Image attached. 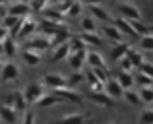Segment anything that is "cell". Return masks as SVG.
<instances>
[{
	"label": "cell",
	"mask_w": 153,
	"mask_h": 124,
	"mask_svg": "<svg viewBox=\"0 0 153 124\" xmlns=\"http://www.w3.org/2000/svg\"><path fill=\"white\" fill-rule=\"evenodd\" d=\"M118 64H120V70H126V72H132V68L136 66V64L132 62V58L128 56V54H126L124 58H120V60H118Z\"/></svg>",
	"instance_id": "74e56055"
},
{
	"label": "cell",
	"mask_w": 153,
	"mask_h": 124,
	"mask_svg": "<svg viewBox=\"0 0 153 124\" xmlns=\"http://www.w3.org/2000/svg\"><path fill=\"white\" fill-rule=\"evenodd\" d=\"M19 66L16 62L12 60H4L2 64V72H0V78H2V82H16V79H19Z\"/></svg>",
	"instance_id": "3957f363"
},
{
	"label": "cell",
	"mask_w": 153,
	"mask_h": 124,
	"mask_svg": "<svg viewBox=\"0 0 153 124\" xmlns=\"http://www.w3.org/2000/svg\"><path fill=\"white\" fill-rule=\"evenodd\" d=\"M140 122L142 124H153V109H146L140 114Z\"/></svg>",
	"instance_id": "ab89813d"
},
{
	"label": "cell",
	"mask_w": 153,
	"mask_h": 124,
	"mask_svg": "<svg viewBox=\"0 0 153 124\" xmlns=\"http://www.w3.org/2000/svg\"><path fill=\"white\" fill-rule=\"evenodd\" d=\"M51 2H58V0H51Z\"/></svg>",
	"instance_id": "7dc6e473"
},
{
	"label": "cell",
	"mask_w": 153,
	"mask_h": 124,
	"mask_svg": "<svg viewBox=\"0 0 153 124\" xmlns=\"http://www.w3.org/2000/svg\"><path fill=\"white\" fill-rule=\"evenodd\" d=\"M49 4H51V0H33V2H31V6H33L35 12H43L47 6H49Z\"/></svg>",
	"instance_id": "60d3db41"
},
{
	"label": "cell",
	"mask_w": 153,
	"mask_h": 124,
	"mask_svg": "<svg viewBox=\"0 0 153 124\" xmlns=\"http://www.w3.org/2000/svg\"><path fill=\"white\" fill-rule=\"evenodd\" d=\"M64 99L60 97V95L56 93H45L41 99L37 101V107H41V109H45V107H52V105H60Z\"/></svg>",
	"instance_id": "e0dca14e"
},
{
	"label": "cell",
	"mask_w": 153,
	"mask_h": 124,
	"mask_svg": "<svg viewBox=\"0 0 153 124\" xmlns=\"http://www.w3.org/2000/svg\"><path fill=\"white\" fill-rule=\"evenodd\" d=\"M140 95H142V99H143L146 105H153V85L140 87Z\"/></svg>",
	"instance_id": "4316f807"
},
{
	"label": "cell",
	"mask_w": 153,
	"mask_h": 124,
	"mask_svg": "<svg viewBox=\"0 0 153 124\" xmlns=\"http://www.w3.org/2000/svg\"><path fill=\"white\" fill-rule=\"evenodd\" d=\"M70 45H72V50H82V49H87V43L82 39V35H79V37H72V39H70Z\"/></svg>",
	"instance_id": "e575fe53"
},
{
	"label": "cell",
	"mask_w": 153,
	"mask_h": 124,
	"mask_svg": "<svg viewBox=\"0 0 153 124\" xmlns=\"http://www.w3.org/2000/svg\"><path fill=\"white\" fill-rule=\"evenodd\" d=\"M82 39L87 43V47H101L103 45V39L99 37L95 31H83V33H82Z\"/></svg>",
	"instance_id": "44dd1931"
},
{
	"label": "cell",
	"mask_w": 153,
	"mask_h": 124,
	"mask_svg": "<svg viewBox=\"0 0 153 124\" xmlns=\"http://www.w3.org/2000/svg\"><path fill=\"white\" fill-rule=\"evenodd\" d=\"M114 23L120 27V31H122L124 35H130V37H138V31H136L134 23H132V19L128 18H116Z\"/></svg>",
	"instance_id": "5bb4252c"
},
{
	"label": "cell",
	"mask_w": 153,
	"mask_h": 124,
	"mask_svg": "<svg viewBox=\"0 0 153 124\" xmlns=\"http://www.w3.org/2000/svg\"><path fill=\"white\" fill-rule=\"evenodd\" d=\"M41 14H43V18L51 19V22H56V23H64V16H66L60 8H45Z\"/></svg>",
	"instance_id": "ac0fdd59"
},
{
	"label": "cell",
	"mask_w": 153,
	"mask_h": 124,
	"mask_svg": "<svg viewBox=\"0 0 153 124\" xmlns=\"http://www.w3.org/2000/svg\"><path fill=\"white\" fill-rule=\"evenodd\" d=\"M82 2H83V4H89V6H91V4H101V0H82Z\"/></svg>",
	"instance_id": "bcb514c9"
},
{
	"label": "cell",
	"mask_w": 153,
	"mask_h": 124,
	"mask_svg": "<svg viewBox=\"0 0 153 124\" xmlns=\"http://www.w3.org/2000/svg\"><path fill=\"white\" fill-rule=\"evenodd\" d=\"M118 79H120V83L124 85V89H132V85L136 83V78L130 74V72H126V70H122L118 74Z\"/></svg>",
	"instance_id": "cb8c5ba5"
},
{
	"label": "cell",
	"mask_w": 153,
	"mask_h": 124,
	"mask_svg": "<svg viewBox=\"0 0 153 124\" xmlns=\"http://www.w3.org/2000/svg\"><path fill=\"white\" fill-rule=\"evenodd\" d=\"M45 83L43 82H33V83H27L25 85V89H23V93H25V97H27V101H29V105H37V101L43 97V95L47 93V89H45Z\"/></svg>",
	"instance_id": "6da1fadb"
},
{
	"label": "cell",
	"mask_w": 153,
	"mask_h": 124,
	"mask_svg": "<svg viewBox=\"0 0 153 124\" xmlns=\"http://www.w3.org/2000/svg\"><path fill=\"white\" fill-rule=\"evenodd\" d=\"M87 49H82V50H72L70 56H68V64L72 66V70H82L83 62H87Z\"/></svg>",
	"instance_id": "ba28073f"
},
{
	"label": "cell",
	"mask_w": 153,
	"mask_h": 124,
	"mask_svg": "<svg viewBox=\"0 0 153 124\" xmlns=\"http://www.w3.org/2000/svg\"><path fill=\"white\" fill-rule=\"evenodd\" d=\"M37 27H39V25L33 22V19L25 18V22H23L22 29H19V33H18V37H19V39H27L31 33H35V31H37Z\"/></svg>",
	"instance_id": "d6986e66"
},
{
	"label": "cell",
	"mask_w": 153,
	"mask_h": 124,
	"mask_svg": "<svg viewBox=\"0 0 153 124\" xmlns=\"http://www.w3.org/2000/svg\"><path fill=\"white\" fill-rule=\"evenodd\" d=\"M23 62H25L27 66H39V64H41V53L23 49Z\"/></svg>",
	"instance_id": "ffe728a7"
},
{
	"label": "cell",
	"mask_w": 153,
	"mask_h": 124,
	"mask_svg": "<svg viewBox=\"0 0 153 124\" xmlns=\"http://www.w3.org/2000/svg\"><path fill=\"white\" fill-rule=\"evenodd\" d=\"M4 103L16 107L19 113L27 111V105H29V101H27V97H25V93H23V91H12V93L8 95L6 99H4Z\"/></svg>",
	"instance_id": "277c9868"
},
{
	"label": "cell",
	"mask_w": 153,
	"mask_h": 124,
	"mask_svg": "<svg viewBox=\"0 0 153 124\" xmlns=\"http://www.w3.org/2000/svg\"><path fill=\"white\" fill-rule=\"evenodd\" d=\"M82 10H83V2L82 0H74V4L70 6V10L66 12V16L68 18H76V16L82 14Z\"/></svg>",
	"instance_id": "4dcf8cb0"
},
{
	"label": "cell",
	"mask_w": 153,
	"mask_h": 124,
	"mask_svg": "<svg viewBox=\"0 0 153 124\" xmlns=\"http://www.w3.org/2000/svg\"><path fill=\"white\" fill-rule=\"evenodd\" d=\"M18 19H19V16H14V14H6L4 16V22H2V25L6 27V29H12V27L18 23Z\"/></svg>",
	"instance_id": "d590c367"
},
{
	"label": "cell",
	"mask_w": 153,
	"mask_h": 124,
	"mask_svg": "<svg viewBox=\"0 0 153 124\" xmlns=\"http://www.w3.org/2000/svg\"><path fill=\"white\" fill-rule=\"evenodd\" d=\"M31 10H33V6H29L25 2H12V6H8V12L14 16H19V18H27L31 14Z\"/></svg>",
	"instance_id": "7c38bea8"
},
{
	"label": "cell",
	"mask_w": 153,
	"mask_h": 124,
	"mask_svg": "<svg viewBox=\"0 0 153 124\" xmlns=\"http://www.w3.org/2000/svg\"><path fill=\"white\" fill-rule=\"evenodd\" d=\"M128 50H130V45H128V43H116V47L114 49H112V60H116L118 62L120 58H124L128 54Z\"/></svg>",
	"instance_id": "7402d4cb"
},
{
	"label": "cell",
	"mask_w": 153,
	"mask_h": 124,
	"mask_svg": "<svg viewBox=\"0 0 153 124\" xmlns=\"http://www.w3.org/2000/svg\"><path fill=\"white\" fill-rule=\"evenodd\" d=\"M70 53H72V45H70V41H68V43H62V45L54 47V53H52L51 60H52V62H60V60H64V58L70 56Z\"/></svg>",
	"instance_id": "4fadbf2b"
},
{
	"label": "cell",
	"mask_w": 153,
	"mask_h": 124,
	"mask_svg": "<svg viewBox=\"0 0 153 124\" xmlns=\"http://www.w3.org/2000/svg\"><path fill=\"white\" fill-rule=\"evenodd\" d=\"M72 4H74V0H64V2H62V4H60V6H58V8H60V10H62V12H64V14H66V12H68V10H70V6H72Z\"/></svg>",
	"instance_id": "f6af8a7d"
},
{
	"label": "cell",
	"mask_w": 153,
	"mask_h": 124,
	"mask_svg": "<svg viewBox=\"0 0 153 124\" xmlns=\"http://www.w3.org/2000/svg\"><path fill=\"white\" fill-rule=\"evenodd\" d=\"M105 91H107L108 95H112L114 99L122 97V95L126 93V89H124V85L120 83L118 78H108V79H107V87H105Z\"/></svg>",
	"instance_id": "30bf717a"
},
{
	"label": "cell",
	"mask_w": 153,
	"mask_h": 124,
	"mask_svg": "<svg viewBox=\"0 0 153 124\" xmlns=\"http://www.w3.org/2000/svg\"><path fill=\"white\" fill-rule=\"evenodd\" d=\"M82 29L83 31H95L97 25H95L93 16H87V18H82Z\"/></svg>",
	"instance_id": "d6a6232c"
},
{
	"label": "cell",
	"mask_w": 153,
	"mask_h": 124,
	"mask_svg": "<svg viewBox=\"0 0 153 124\" xmlns=\"http://www.w3.org/2000/svg\"><path fill=\"white\" fill-rule=\"evenodd\" d=\"M19 111L16 109V107L8 105V103H4L2 107H0V122L2 124H16V122H22V118L18 117Z\"/></svg>",
	"instance_id": "5b68a950"
},
{
	"label": "cell",
	"mask_w": 153,
	"mask_h": 124,
	"mask_svg": "<svg viewBox=\"0 0 153 124\" xmlns=\"http://www.w3.org/2000/svg\"><path fill=\"white\" fill-rule=\"evenodd\" d=\"M23 117H22V124H33L35 122V113H33V111H29V109H27V111H23Z\"/></svg>",
	"instance_id": "b9f144b4"
},
{
	"label": "cell",
	"mask_w": 153,
	"mask_h": 124,
	"mask_svg": "<svg viewBox=\"0 0 153 124\" xmlns=\"http://www.w3.org/2000/svg\"><path fill=\"white\" fill-rule=\"evenodd\" d=\"M83 79H85V74L79 72V70H74V74L68 78V83H70V85H78V83L83 82Z\"/></svg>",
	"instance_id": "8d00e7d4"
},
{
	"label": "cell",
	"mask_w": 153,
	"mask_h": 124,
	"mask_svg": "<svg viewBox=\"0 0 153 124\" xmlns=\"http://www.w3.org/2000/svg\"><path fill=\"white\" fill-rule=\"evenodd\" d=\"M140 49H143V50H153V33L142 35V39H140Z\"/></svg>",
	"instance_id": "1f68e13d"
},
{
	"label": "cell",
	"mask_w": 153,
	"mask_h": 124,
	"mask_svg": "<svg viewBox=\"0 0 153 124\" xmlns=\"http://www.w3.org/2000/svg\"><path fill=\"white\" fill-rule=\"evenodd\" d=\"M116 8H118V12L124 16V18H128V19H142L140 8L134 6V4H130V2H118Z\"/></svg>",
	"instance_id": "52a82bcc"
},
{
	"label": "cell",
	"mask_w": 153,
	"mask_h": 124,
	"mask_svg": "<svg viewBox=\"0 0 153 124\" xmlns=\"http://www.w3.org/2000/svg\"><path fill=\"white\" fill-rule=\"evenodd\" d=\"M136 83H140V87H146V85H153V78L149 74H146L143 70H140V74L136 76Z\"/></svg>",
	"instance_id": "f546056e"
},
{
	"label": "cell",
	"mask_w": 153,
	"mask_h": 124,
	"mask_svg": "<svg viewBox=\"0 0 153 124\" xmlns=\"http://www.w3.org/2000/svg\"><path fill=\"white\" fill-rule=\"evenodd\" d=\"M49 47H52L51 37H43V35H35V37L27 39L25 47L23 49H29V50H37V53H45Z\"/></svg>",
	"instance_id": "7a4b0ae2"
},
{
	"label": "cell",
	"mask_w": 153,
	"mask_h": 124,
	"mask_svg": "<svg viewBox=\"0 0 153 124\" xmlns=\"http://www.w3.org/2000/svg\"><path fill=\"white\" fill-rule=\"evenodd\" d=\"M85 120V114L82 113H68V114H62L60 122H83Z\"/></svg>",
	"instance_id": "f1b7e54d"
},
{
	"label": "cell",
	"mask_w": 153,
	"mask_h": 124,
	"mask_svg": "<svg viewBox=\"0 0 153 124\" xmlns=\"http://www.w3.org/2000/svg\"><path fill=\"white\" fill-rule=\"evenodd\" d=\"M112 2H118V0H112Z\"/></svg>",
	"instance_id": "c3c4849f"
},
{
	"label": "cell",
	"mask_w": 153,
	"mask_h": 124,
	"mask_svg": "<svg viewBox=\"0 0 153 124\" xmlns=\"http://www.w3.org/2000/svg\"><path fill=\"white\" fill-rule=\"evenodd\" d=\"M124 97H126V101L130 103V105H134V107H140V105L143 103V99H142V95H140V91L136 93V91H132V89H126Z\"/></svg>",
	"instance_id": "d4e9b609"
},
{
	"label": "cell",
	"mask_w": 153,
	"mask_h": 124,
	"mask_svg": "<svg viewBox=\"0 0 153 124\" xmlns=\"http://www.w3.org/2000/svg\"><path fill=\"white\" fill-rule=\"evenodd\" d=\"M52 93L60 95V97H62L64 101H72V103H82V101H83L82 95L76 93L74 89H70L68 85H64V87H56V89H52Z\"/></svg>",
	"instance_id": "8fae6325"
},
{
	"label": "cell",
	"mask_w": 153,
	"mask_h": 124,
	"mask_svg": "<svg viewBox=\"0 0 153 124\" xmlns=\"http://www.w3.org/2000/svg\"><path fill=\"white\" fill-rule=\"evenodd\" d=\"M72 39V33H70V29L68 27H60L58 31H56L54 35L51 37V43H52V47H58V45H62V43H68Z\"/></svg>",
	"instance_id": "9a60e30c"
},
{
	"label": "cell",
	"mask_w": 153,
	"mask_h": 124,
	"mask_svg": "<svg viewBox=\"0 0 153 124\" xmlns=\"http://www.w3.org/2000/svg\"><path fill=\"white\" fill-rule=\"evenodd\" d=\"M128 56L132 58V62L136 64V68H142V64L146 62V58H143V54L140 53V50H136V49H132L130 47V50H128Z\"/></svg>",
	"instance_id": "83f0119b"
},
{
	"label": "cell",
	"mask_w": 153,
	"mask_h": 124,
	"mask_svg": "<svg viewBox=\"0 0 153 124\" xmlns=\"http://www.w3.org/2000/svg\"><path fill=\"white\" fill-rule=\"evenodd\" d=\"M89 12H91V16H93V18L101 19V22H108V19H111L108 12L105 10V8H101L99 4H91V6H89Z\"/></svg>",
	"instance_id": "603a6c76"
},
{
	"label": "cell",
	"mask_w": 153,
	"mask_h": 124,
	"mask_svg": "<svg viewBox=\"0 0 153 124\" xmlns=\"http://www.w3.org/2000/svg\"><path fill=\"white\" fill-rule=\"evenodd\" d=\"M87 62H89V66H93V68L107 66V64H105V58L99 53H87Z\"/></svg>",
	"instance_id": "484cf974"
},
{
	"label": "cell",
	"mask_w": 153,
	"mask_h": 124,
	"mask_svg": "<svg viewBox=\"0 0 153 124\" xmlns=\"http://www.w3.org/2000/svg\"><path fill=\"white\" fill-rule=\"evenodd\" d=\"M93 68V66H91ZM95 70V74L99 76V79H103V82H107L108 78H111V74H108V68L107 66H97V68H93Z\"/></svg>",
	"instance_id": "f35d334b"
},
{
	"label": "cell",
	"mask_w": 153,
	"mask_h": 124,
	"mask_svg": "<svg viewBox=\"0 0 153 124\" xmlns=\"http://www.w3.org/2000/svg\"><path fill=\"white\" fill-rule=\"evenodd\" d=\"M41 82L45 83L47 87L51 89H56V87H64V85H70L68 83V78H64L62 74H45L41 78Z\"/></svg>",
	"instance_id": "8992f818"
},
{
	"label": "cell",
	"mask_w": 153,
	"mask_h": 124,
	"mask_svg": "<svg viewBox=\"0 0 153 124\" xmlns=\"http://www.w3.org/2000/svg\"><path fill=\"white\" fill-rule=\"evenodd\" d=\"M140 70H143V72H146V74H149L151 78H153V62H143Z\"/></svg>",
	"instance_id": "ee69618b"
},
{
	"label": "cell",
	"mask_w": 153,
	"mask_h": 124,
	"mask_svg": "<svg viewBox=\"0 0 153 124\" xmlns=\"http://www.w3.org/2000/svg\"><path fill=\"white\" fill-rule=\"evenodd\" d=\"M91 101L93 103H97V105H101V107H108V109H114V97L112 95H108L107 91H91Z\"/></svg>",
	"instance_id": "9c48e42d"
},
{
	"label": "cell",
	"mask_w": 153,
	"mask_h": 124,
	"mask_svg": "<svg viewBox=\"0 0 153 124\" xmlns=\"http://www.w3.org/2000/svg\"><path fill=\"white\" fill-rule=\"evenodd\" d=\"M103 33L107 35L111 41H114V43H122L124 41V33L120 31V27L116 25V23H114V25H105L103 27Z\"/></svg>",
	"instance_id": "2e32d148"
},
{
	"label": "cell",
	"mask_w": 153,
	"mask_h": 124,
	"mask_svg": "<svg viewBox=\"0 0 153 124\" xmlns=\"http://www.w3.org/2000/svg\"><path fill=\"white\" fill-rule=\"evenodd\" d=\"M132 23H134L138 35H147V33H151V27H147L146 23H142V19H132Z\"/></svg>",
	"instance_id": "836d02e7"
},
{
	"label": "cell",
	"mask_w": 153,
	"mask_h": 124,
	"mask_svg": "<svg viewBox=\"0 0 153 124\" xmlns=\"http://www.w3.org/2000/svg\"><path fill=\"white\" fill-rule=\"evenodd\" d=\"M85 79H87V82H89V85H93V83H95V82H97V79H99V76L95 74V70H93V68L85 72Z\"/></svg>",
	"instance_id": "7bdbcfd3"
}]
</instances>
